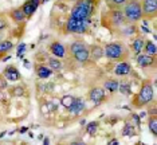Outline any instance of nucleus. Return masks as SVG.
I'll list each match as a JSON object with an SVG mask.
<instances>
[{
    "label": "nucleus",
    "mask_w": 157,
    "mask_h": 145,
    "mask_svg": "<svg viewBox=\"0 0 157 145\" xmlns=\"http://www.w3.org/2000/svg\"><path fill=\"white\" fill-rule=\"evenodd\" d=\"M95 10V0H77L71 10V16L75 20H89Z\"/></svg>",
    "instance_id": "f257e3e1"
},
{
    "label": "nucleus",
    "mask_w": 157,
    "mask_h": 145,
    "mask_svg": "<svg viewBox=\"0 0 157 145\" xmlns=\"http://www.w3.org/2000/svg\"><path fill=\"white\" fill-rule=\"evenodd\" d=\"M153 98H155V90H153L152 83L149 82V81H145L132 104H133L136 109H141V108H144V106L151 104L153 101Z\"/></svg>",
    "instance_id": "f03ea898"
},
{
    "label": "nucleus",
    "mask_w": 157,
    "mask_h": 145,
    "mask_svg": "<svg viewBox=\"0 0 157 145\" xmlns=\"http://www.w3.org/2000/svg\"><path fill=\"white\" fill-rule=\"evenodd\" d=\"M103 52L105 55L108 56L109 59L112 61H118V62H122V61H126L128 59V48L122 42H110L105 46L103 48Z\"/></svg>",
    "instance_id": "7ed1b4c3"
},
{
    "label": "nucleus",
    "mask_w": 157,
    "mask_h": 145,
    "mask_svg": "<svg viewBox=\"0 0 157 145\" xmlns=\"http://www.w3.org/2000/svg\"><path fill=\"white\" fill-rule=\"evenodd\" d=\"M124 16L125 20L129 23H136L142 19V8H141V0H129L124 7Z\"/></svg>",
    "instance_id": "20e7f679"
},
{
    "label": "nucleus",
    "mask_w": 157,
    "mask_h": 145,
    "mask_svg": "<svg viewBox=\"0 0 157 145\" xmlns=\"http://www.w3.org/2000/svg\"><path fill=\"white\" fill-rule=\"evenodd\" d=\"M102 23H103V26H106L108 28H120L121 26H124L126 23V20H125L122 11H120V10H112L108 13H103Z\"/></svg>",
    "instance_id": "39448f33"
},
{
    "label": "nucleus",
    "mask_w": 157,
    "mask_h": 145,
    "mask_svg": "<svg viewBox=\"0 0 157 145\" xmlns=\"http://www.w3.org/2000/svg\"><path fill=\"white\" fill-rule=\"evenodd\" d=\"M89 20H75L73 17H69L65 26L66 32L67 34H83L89 27Z\"/></svg>",
    "instance_id": "423d86ee"
},
{
    "label": "nucleus",
    "mask_w": 157,
    "mask_h": 145,
    "mask_svg": "<svg viewBox=\"0 0 157 145\" xmlns=\"http://www.w3.org/2000/svg\"><path fill=\"white\" fill-rule=\"evenodd\" d=\"M141 8H142V17L153 19L157 13V0H142Z\"/></svg>",
    "instance_id": "0eeeda50"
},
{
    "label": "nucleus",
    "mask_w": 157,
    "mask_h": 145,
    "mask_svg": "<svg viewBox=\"0 0 157 145\" xmlns=\"http://www.w3.org/2000/svg\"><path fill=\"white\" fill-rule=\"evenodd\" d=\"M3 75H4L6 81H10V82H16V81L20 79L19 70H17L15 66H12V65H10L8 67H6L4 71H3Z\"/></svg>",
    "instance_id": "6e6552de"
},
{
    "label": "nucleus",
    "mask_w": 157,
    "mask_h": 145,
    "mask_svg": "<svg viewBox=\"0 0 157 145\" xmlns=\"http://www.w3.org/2000/svg\"><path fill=\"white\" fill-rule=\"evenodd\" d=\"M89 98H90L94 104L99 105L105 100V90H103L102 87H93V89L89 91Z\"/></svg>",
    "instance_id": "1a4fd4ad"
},
{
    "label": "nucleus",
    "mask_w": 157,
    "mask_h": 145,
    "mask_svg": "<svg viewBox=\"0 0 157 145\" xmlns=\"http://www.w3.org/2000/svg\"><path fill=\"white\" fill-rule=\"evenodd\" d=\"M130 71H132V66H130V63L126 61L120 62L118 65L114 67V74H116L117 77H125V75H128V74H130Z\"/></svg>",
    "instance_id": "9d476101"
},
{
    "label": "nucleus",
    "mask_w": 157,
    "mask_h": 145,
    "mask_svg": "<svg viewBox=\"0 0 157 145\" xmlns=\"http://www.w3.org/2000/svg\"><path fill=\"white\" fill-rule=\"evenodd\" d=\"M50 51H51V54L56 56V58H63V56L66 55V47L60 43V42H56V40L50 44Z\"/></svg>",
    "instance_id": "9b49d317"
},
{
    "label": "nucleus",
    "mask_w": 157,
    "mask_h": 145,
    "mask_svg": "<svg viewBox=\"0 0 157 145\" xmlns=\"http://www.w3.org/2000/svg\"><path fill=\"white\" fill-rule=\"evenodd\" d=\"M155 63H156V58L152 55L141 54L137 56V65L141 67H151V66H155Z\"/></svg>",
    "instance_id": "f8f14e48"
},
{
    "label": "nucleus",
    "mask_w": 157,
    "mask_h": 145,
    "mask_svg": "<svg viewBox=\"0 0 157 145\" xmlns=\"http://www.w3.org/2000/svg\"><path fill=\"white\" fill-rule=\"evenodd\" d=\"M10 16H11V19L13 20L15 23L17 24H20V23H23L24 20H26V15H24V12L22 11V8H13L10 11Z\"/></svg>",
    "instance_id": "ddd939ff"
},
{
    "label": "nucleus",
    "mask_w": 157,
    "mask_h": 145,
    "mask_svg": "<svg viewBox=\"0 0 157 145\" xmlns=\"http://www.w3.org/2000/svg\"><path fill=\"white\" fill-rule=\"evenodd\" d=\"M83 109H85V101L82 100L81 97H78V98H75V100H74L73 105L70 106L69 110L73 113V114H79V113L83 110Z\"/></svg>",
    "instance_id": "4468645a"
},
{
    "label": "nucleus",
    "mask_w": 157,
    "mask_h": 145,
    "mask_svg": "<svg viewBox=\"0 0 157 145\" xmlns=\"http://www.w3.org/2000/svg\"><path fill=\"white\" fill-rule=\"evenodd\" d=\"M89 54H90L91 59L93 61H98V59H101L103 55H105V52H103V48L101 47V46L98 44H93L91 48L89 50Z\"/></svg>",
    "instance_id": "2eb2a0df"
},
{
    "label": "nucleus",
    "mask_w": 157,
    "mask_h": 145,
    "mask_svg": "<svg viewBox=\"0 0 157 145\" xmlns=\"http://www.w3.org/2000/svg\"><path fill=\"white\" fill-rule=\"evenodd\" d=\"M74 59H75L77 62L79 63H86L89 61V58H90V54H89V48H82V50L74 52Z\"/></svg>",
    "instance_id": "dca6fc26"
},
{
    "label": "nucleus",
    "mask_w": 157,
    "mask_h": 145,
    "mask_svg": "<svg viewBox=\"0 0 157 145\" xmlns=\"http://www.w3.org/2000/svg\"><path fill=\"white\" fill-rule=\"evenodd\" d=\"M35 71H36V75L39 77V78H48L50 75L52 74V70L50 69V67H46L43 65H38L36 69H35Z\"/></svg>",
    "instance_id": "f3484780"
},
{
    "label": "nucleus",
    "mask_w": 157,
    "mask_h": 145,
    "mask_svg": "<svg viewBox=\"0 0 157 145\" xmlns=\"http://www.w3.org/2000/svg\"><path fill=\"white\" fill-rule=\"evenodd\" d=\"M20 8H22V11L24 12V15H26V17H31V16H33L34 13H35V11H36L38 7H35V6L33 4V3H30V2L27 0V2L24 3V4H23L22 7H20Z\"/></svg>",
    "instance_id": "a211bd4d"
},
{
    "label": "nucleus",
    "mask_w": 157,
    "mask_h": 145,
    "mask_svg": "<svg viewBox=\"0 0 157 145\" xmlns=\"http://www.w3.org/2000/svg\"><path fill=\"white\" fill-rule=\"evenodd\" d=\"M144 43H145V39L142 36H137L136 39L133 40V43H132V48H133L134 54L138 55L140 52L142 51V47H144Z\"/></svg>",
    "instance_id": "6ab92c4d"
},
{
    "label": "nucleus",
    "mask_w": 157,
    "mask_h": 145,
    "mask_svg": "<svg viewBox=\"0 0 157 145\" xmlns=\"http://www.w3.org/2000/svg\"><path fill=\"white\" fill-rule=\"evenodd\" d=\"M103 87L105 90H108L109 93H114V91L118 90V81L117 79H106L103 82Z\"/></svg>",
    "instance_id": "aec40b11"
},
{
    "label": "nucleus",
    "mask_w": 157,
    "mask_h": 145,
    "mask_svg": "<svg viewBox=\"0 0 157 145\" xmlns=\"http://www.w3.org/2000/svg\"><path fill=\"white\" fill-rule=\"evenodd\" d=\"M142 50L145 51V54H148V55H152V56H155V55H156V52H157L156 44L153 43L152 40H148V42H145V43H144V47H142Z\"/></svg>",
    "instance_id": "412c9836"
},
{
    "label": "nucleus",
    "mask_w": 157,
    "mask_h": 145,
    "mask_svg": "<svg viewBox=\"0 0 157 145\" xmlns=\"http://www.w3.org/2000/svg\"><path fill=\"white\" fill-rule=\"evenodd\" d=\"M148 128H149V130H151V133L156 137L157 136V118H156V116H151V117H149Z\"/></svg>",
    "instance_id": "4be33fe9"
},
{
    "label": "nucleus",
    "mask_w": 157,
    "mask_h": 145,
    "mask_svg": "<svg viewBox=\"0 0 157 145\" xmlns=\"http://www.w3.org/2000/svg\"><path fill=\"white\" fill-rule=\"evenodd\" d=\"M74 100H75V97H74V95H71V94H65L62 98H60V104L65 106L66 109H70V106L73 105Z\"/></svg>",
    "instance_id": "5701e85b"
},
{
    "label": "nucleus",
    "mask_w": 157,
    "mask_h": 145,
    "mask_svg": "<svg viewBox=\"0 0 157 145\" xmlns=\"http://www.w3.org/2000/svg\"><path fill=\"white\" fill-rule=\"evenodd\" d=\"M13 47V43L11 40H2L0 42V54H7Z\"/></svg>",
    "instance_id": "b1692460"
},
{
    "label": "nucleus",
    "mask_w": 157,
    "mask_h": 145,
    "mask_svg": "<svg viewBox=\"0 0 157 145\" xmlns=\"http://www.w3.org/2000/svg\"><path fill=\"white\" fill-rule=\"evenodd\" d=\"M121 32H122V36H130V35H133L137 32V27L134 26L133 23H130L128 27H125L121 30Z\"/></svg>",
    "instance_id": "393cba45"
},
{
    "label": "nucleus",
    "mask_w": 157,
    "mask_h": 145,
    "mask_svg": "<svg viewBox=\"0 0 157 145\" xmlns=\"http://www.w3.org/2000/svg\"><path fill=\"white\" fill-rule=\"evenodd\" d=\"M82 48H86V44H85L83 42H81V40H77V42H74V43L70 44V52L71 54H74V52L82 50Z\"/></svg>",
    "instance_id": "a878e982"
},
{
    "label": "nucleus",
    "mask_w": 157,
    "mask_h": 145,
    "mask_svg": "<svg viewBox=\"0 0 157 145\" xmlns=\"http://www.w3.org/2000/svg\"><path fill=\"white\" fill-rule=\"evenodd\" d=\"M48 66H50V69L51 70H60L62 69V62L59 61L58 58H50L48 59Z\"/></svg>",
    "instance_id": "bb28decb"
},
{
    "label": "nucleus",
    "mask_w": 157,
    "mask_h": 145,
    "mask_svg": "<svg viewBox=\"0 0 157 145\" xmlns=\"http://www.w3.org/2000/svg\"><path fill=\"white\" fill-rule=\"evenodd\" d=\"M118 90L122 93L124 95H129L130 94V83L129 82H118Z\"/></svg>",
    "instance_id": "cd10ccee"
},
{
    "label": "nucleus",
    "mask_w": 157,
    "mask_h": 145,
    "mask_svg": "<svg viewBox=\"0 0 157 145\" xmlns=\"http://www.w3.org/2000/svg\"><path fill=\"white\" fill-rule=\"evenodd\" d=\"M122 134L124 136H134L136 134V129H134V126L132 125V124H125V126H124V130H122Z\"/></svg>",
    "instance_id": "c85d7f7f"
},
{
    "label": "nucleus",
    "mask_w": 157,
    "mask_h": 145,
    "mask_svg": "<svg viewBox=\"0 0 157 145\" xmlns=\"http://www.w3.org/2000/svg\"><path fill=\"white\" fill-rule=\"evenodd\" d=\"M97 129H98V122H97V121L89 122L87 126H86V132L90 134V136H94V134L97 133Z\"/></svg>",
    "instance_id": "c756f323"
},
{
    "label": "nucleus",
    "mask_w": 157,
    "mask_h": 145,
    "mask_svg": "<svg viewBox=\"0 0 157 145\" xmlns=\"http://www.w3.org/2000/svg\"><path fill=\"white\" fill-rule=\"evenodd\" d=\"M12 94L13 95H16V97H20V95H23L24 94V89L22 86H16L15 89L12 90Z\"/></svg>",
    "instance_id": "7c9ffc66"
},
{
    "label": "nucleus",
    "mask_w": 157,
    "mask_h": 145,
    "mask_svg": "<svg viewBox=\"0 0 157 145\" xmlns=\"http://www.w3.org/2000/svg\"><path fill=\"white\" fill-rule=\"evenodd\" d=\"M24 50H26V44L24 43H20L19 46H17V56H20L24 52Z\"/></svg>",
    "instance_id": "2f4dec72"
},
{
    "label": "nucleus",
    "mask_w": 157,
    "mask_h": 145,
    "mask_svg": "<svg viewBox=\"0 0 157 145\" xmlns=\"http://www.w3.org/2000/svg\"><path fill=\"white\" fill-rule=\"evenodd\" d=\"M6 27H7V23H6V22H4V20H3V19H0V32H2V31L4 30Z\"/></svg>",
    "instance_id": "473e14b6"
},
{
    "label": "nucleus",
    "mask_w": 157,
    "mask_h": 145,
    "mask_svg": "<svg viewBox=\"0 0 157 145\" xmlns=\"http://www.w3.org/2000/svg\"><path fill=\"white\" fill-rule=\"evenodd\" d=\"M70 145H87V144L83 143V141H81V140H78V141H73Z\"/></svg>",
    "instance_id": "72a5a7b5"
},
{
    "label": "nucleus",
    "mask_w": 157,
    "mask_h": 145,
    "mask_svg": "<svg viewBox=\"0 0 157 145\" xmlns=\"http://www.w3.org/2000/svg\"><path fill=\"white\" fill-rule=\"evenodd\" d=\"M108 145H118V140H117V139H112L108 143Z\"/></svg>",
    "instance_id": "f704fd0d"
},
{
    "label": "nucleus",
    "mask_w": 157,
    "mask_h": 145,
    "mask_svg": "<svg viewBox=\"0 0 157 145\" xmlns=\"http://www.w3.org/2000/svg\"><path fill=\"white\" fill-rule=\"evenodd\" d=\"M30 3H33V4L35 6V7H39V4H40V2L42 0H28Z\"/></svg>",
    "instance_id": "c9c22d12"
},
{
    "label": "nucleus",
    "mask_w": 157,
    "mask_h": 145,
    "mask_svg": "<svg viewBox=\"0 0 157 145\" xmlns=\"http://www.w3.org/2000/svg\"><path fill=\"white\" fill-rule=\"evenodd\" d=\"M133 120L136 122H137V125H140V116H137V114H133Z\"/></svg>",
    "instance_id": "e433bc0d"
},
{
    "label": "nucleus",
    "mask_w": 157,
    "mask_h": 145,
    "mask_svg": "<svg viewBox=\"0 0 157 145\" xmlns=\"http://www.w3.org/2000/svg\"><path fill=\"white\" fill-rule=\"evenodd\" d=\"M113 3H116V4H124L125 0H112Z\"/></svg>",
    "instance_id": "4c0bfd02"
},
{
    "label": "nucleus",
    "mask_w": 157,
    "mask_h": 145,
    "mask_svg": "<svg viewBox=\"0 0 157 145\" xmlns=\"http://www.w3.org/2000/svg\"><path fill=\"white\" fill-rule=\"evenodd\" d=\"M48 144H50V140L47 139V137H46L44 141H43V145H48Z\"/></svg>",
    "instance_id": "58836bf2"
},
{
    "label": "nucleus",
    "mask_w": 157,
    "mask_h": 145,
    "mask_svg": "<svg viewBox=\"0 0 157 145\" xmlns=\"http://www.w3.org/2000/svg\"><path fill=\"white\" fill-rule=\"evenodd\" d=\"M0 42H2V32H0Z\"/></svg>",
    "instance_id": "ea45409f"
},
{
    "label": "nucleus",
    "mask_w": 157,
    "mask_h": 145,
    "mask_svg": "<svg viewBox=\"0 0 157 145\" xmlns=\"http://www.w3.org/2000/svg\"><path fill=\"white\" fill-rule=\"evenodd\" d=\"M70 2H77V0H70Z\"/></svg>",
    "instance_id": "a19ab883"
},
{
    "label": "nucleus",
    "mask_w": 157,
    "mask_h": 145,
    "mask_svg": "<svg viewBox=\"0 0 157 145\" xmlns=\"http://www.w3.org/2000/svg\"><path fill=\"white\" fill-rule=\"evenodd\" d=\"M0 55H2V54H0Z\"/></svg>",
    "instance_id": "79ce46f5"
}]
</instances>
